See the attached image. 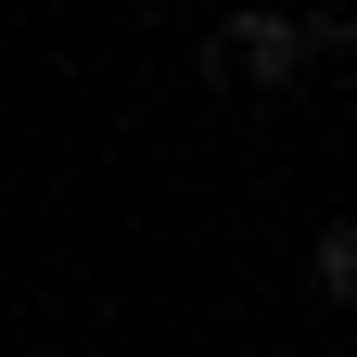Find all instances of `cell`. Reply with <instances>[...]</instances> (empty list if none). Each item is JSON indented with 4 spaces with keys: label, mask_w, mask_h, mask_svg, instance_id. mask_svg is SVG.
<instances>
[{
    "label": "cell",
    "mask_w": 357,
    "mask_h": 357,
    "mask_svg": "<svg viewBox=\"0 0 357 357\" xmlns=\"http://www.w3.org/2000/svg\"><path fill=\"white\" fill-rule=\"evenodd\" d=\"M306 52H332V64H357V0H332V13H306Z\"/></svg>",
    "instance_id": "cell-3"
},
{
    "label": "cell",
    "mask_w": 357,
    "mask_h": 357,
    "mask_svg": "<svg viewBox=\"0 0 357 357\" xmlns=\"http://www.w3.org/2000/svg\"><path fill=\"white\" fill-rule=\"evenodd\" d=\"M306 64H319V52H306V13H230L204 38V77L217 89H255V102H281Z\"/></svg>",
    "instance_id": "cell-1"
},
{
    "label": "cell",
    "mask_w": 357,
    "mask_h": 357,
    "mask_svg": "<svg viewBox=\"0 0 357 357\" xmlns=\"http://www.w3.org/2000/svg\"><path fill=\"white\" fill-rule=\"evenodd\" d=\"M306 268H319V294H332V306H357V217H332V230H319V255H306Z\"/></svg>",
    "instance_id": "cell-2"
}]
</instances>
